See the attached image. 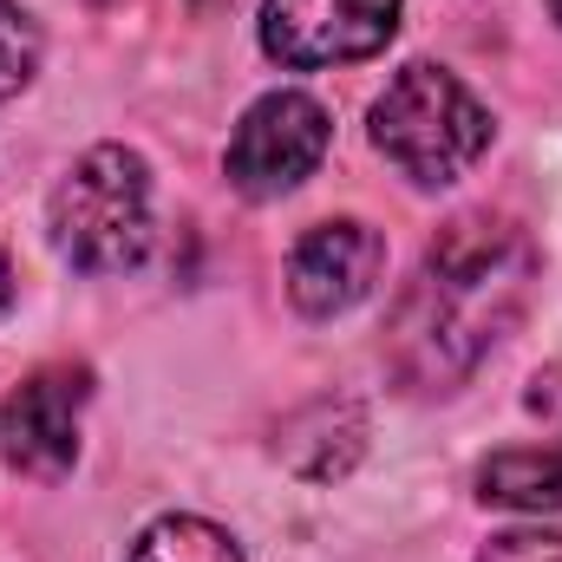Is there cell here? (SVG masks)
Segmentation results:
<instances>
[{
	"label": "cell",
	"mask_w": 562,
	"mask_h": 562,
	"mask_svg": "<svg viewBox=\"0 0 562 562\" xmlns=\"http://www.w3.org/2000/svg\"><path fill=\"white\" fill-rule=\"evenodd\" d=\"M327 138H334V125H327L321 99H307V92H262V99L243 112L223 170H229V183H236L243 196L269 203V196H288L301 177L321 170Z\"/></svg>",
	"instance_id": "cell-4"
},
{
	"label": "cell",
	"mask_w": 562,
	"mask_h": 562,
	"mask_svg": "<svg viewBox=\"0 0 562 562\" xmlns=\"http://www.w3.org/2000/svg\"><path fill=\"white\" fill-rule=\"evenodd\" d=\"M477 497L510 510H562V445H510L477 464Z\"/></svg>",
	"instance_id": "cell-8"
},
{
	"label": "cell",
	"mask_w": 562,
	"mask_h": 562,
	"mask_svg": "<svg viewBox=\"0 0 562 562\" xmlns=\"http://www.w3.org/2000/svg\"><path fill=\"white\" fill-rule=\"evenodd\" d=\"M400 7L406 0H262V46L294 72L373 59L400 33Z\"/></svg>",
	"instance_id": "cell-5"
},
{
	"label": "cell",
	"mask_w": 562,
	"mask_h": 562,
	"mask_svg": "<svg viewBox=\"0 0 562 562\" xmlns=\"http://www.w3.org/2000/svg\"><path fill=\"white\" fill-rule=\"evenodd\" d=\"M557 20H562V0H557Z\"/></svg>",
	"instance_id": "cell-13"
},
{
	"label": "cell",
	"mask_w": 562,
	"mask_h": 562,
	"mask_svg": "<svg viewBox=\"0 0 562 562\" xmlns=\"http://www.w3.org/2000/svg\"><path fill=\"white\" fill-rule=\"evenodd\" d=\"M125 562H243V550L210 517H157V524L138 530Z\"/></svg>",
	"instance_id": "cell-9"
},
{
	"label": "cell",
	"mask_w": 562,
	"mask_h": 562,
	"mask_svg": "<svg viewBox=\"0 0 562 562\" xmlns=\"http://www.w3.org/2000/svg\"><path fill=\"white\" fill-rule=\"evenodd\" d=\"M537 249L517 223L458 216L393 307V367L413 393H458L524 321Z\"/></svg>",
	"instance_id": "cell-1"
},
{
	"label": "cell",
	"mask_w": 562,
	"mask_h": 562,
	"mask_svg": "<svg viewBox=\"0 0 562 562\" xmlns=\"http://www.w3.org/2000/svg\"><path fill=\"white\" fill-rule=\"evenodd\" d=\"M86 367H40L0 413V451L26 477H66L79 458V413H86Z\"/></svg>",
	"instance_id": "cell-6"
},
{
	"label": "cell",
	"mask_w": 562,
	"mask_h": 562,
	"mask_svg": "<svg viewBox=\"0 0 562 562\" xmlns=\"http://www.w3.org/2000/svg\"><path fill=\"white\" fill-rule=\"evenodd\" d=\"M380 262H386L380 229H367V223H353V216L314 223V229L294 243V256H288V301H294L301 314H314V321L347 314L353 301L373 294Z\"/></svg>",
	"instance_id": "cell-7"
},
{
	"label": "cell",
	"mask_w": 562,
	"mask_h": 562,
	"mask_svg": "<svg viewBox=\"0 0 562 562\" xmlns=\"http://www.w3.org/2000/svg\"><path fill=\"white\" fill-rule=\"evenodd\" d=\"M477 562H562V530H504Z\"/></svg>",
	"instance_id": "cell-11"
},
{
	"label": "cell",
	"mask_w": 562,
	"mask_h": 562,
	"mask_svg": "<svg viewBox=\"0 0 562 562\" xmlns=\"http://www.w3.org/2000/svg\"><path fill=\"white\" fill-rule=\"evenodd\" d=\"M373 144L380 157L425 190L458 183L491 150V112L471 99V86L431 59H413L393 72V86L373 105Z\"/></svg>",
	"instance_id": "cell-3"
},
{
	"label": "cell",
	"mask_w": 562,
	"mask_h": 562,
	"mask_svg": "<svg viewBox=\"0 0 562 562\" xmlns=\"http://www.w3.org/2000/svg\"><path fill=\"white\" fill-rule=\"evenodd\" d=\"M7 294H13V269H7V249H0V307H7Z\"/></svg>",
	"instance_id": "cell-12"
},
{
	"label": "cell",
	"mask_w": 562,
	"mask_h": 562,
	"mask_svg": "<svg viewBox=\"0 0 562 562\" xmlns=\"http://www.w3.org/2000/svg\"><path fill=\"white\" fill-rule=\"evenodd\" d=\"M33 72H40V26L13 0H0V99L26 92Z\"/></svg>",
	"instance_id": "cell-10"
},
{
	"label": "cell",
	"mask_w": 562,
	"mask_h": 562,
	"mask_svg": "<svg viewBox=\"0 0 562 562\" xmlns=\"http://www.w3.org/2000/svg\"><path fill=\"white\" fill-rule=\"evenodd\" d=\"M53 249L86 276H119L150 256V170L125 144H92L46 203Z\"/></svg>",
	"instance_id": "cell-2"
}]
</instances>
